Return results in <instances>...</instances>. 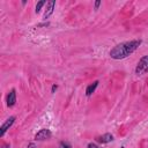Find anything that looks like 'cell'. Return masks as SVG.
I'll list each match as a JSON object with an SVG mask.
<instances>
[{
  "label": "cell",
  "mask_w": 148,
  "mask_h": 148,
  "mask_svg": "<svg viewBox=\"0 0 148 148\" xmlns=\"http://www.w3.org/2000/svg\"><path fill=\"white\" fill-rule=\"evenodd\" d=\"M141 44V40L139 39H134V40H130V42H124L120 43L118 45H116L114 47H112L110 50V57L112 59L119 60V59H124L126 57H128L131 53H133Z\"/></svg>",
  "instance_id": "obj_1"
},
{
  "label": "cell",
  "mask_w": 148,
  "mask_h": 148,
  "mask_svg": "<svg viewBox=\"0 0 148 148\" xmlns=\"http://www.w3.org/2000/svg\"><path fill=\"white\" fill-rule=\"evenodd\" d=\"M146 73H148V56H143L135 67L136 75H143Z\"/></svg>",
  "instance_id": "obj_2"
},
{
  "label": "cell",
  "mask_w": 148,
  "mask_h": 148,
  "mask_svg": "<svg viewBox=\"0 0 148 148\" xmlns=\"http://www.w3.org/2000/svg\"><path fill=\"white\" fill-rule=\"evenodd\" d=\"M52 135V133L50 132V130L47 128H43L40 130L36 135H35V140H38V141H42V140H47L50 139Z\"/></svg>",
  "instance_id": "obj_3"
},
{
  "label": "cell",
  "mask_w": 148,
  "mask_h": 148,
  "mask_svg": "<svg viewBox=\"0 0 148 148\" xmlns=\"http://www.w3.org/2000/svg\"><path fill=\"white\" fill-rule=\"evenodd\" d=\"M14 120H15V117L13 116V117H9L3 124H2V126H1V128H0V136H3L5 135V133H6V131L13 125V123H14Z\"/></svg>",
  "instance_id": "obj_4"
},
{
  "label": "cell",
  "mask_w": 148,
  "mask_h": 148,
  "mask_svg": "<svg viewBox=\"0 0 148 148\" xmlns=\"http://www.w3.org/2000/svg\"><path fill=\"white\" fill-rule=\"evenodd\" d=\"M112 140H113V135L110 133H105V134L96 138V141H98L101 143H108V142H111Z\"/></svg>",
  "instance_id": "obj_5"
},
{
  "label": "cell",
  "mask_w": 148,
  "mask_h": 148,
  "mask_svg": "<svg viewBox=\"0 0 148 148\" xmlns=\"http://www.w3.org/2000/svg\"><path fill=\"white\" fill-rule=\"evenodd\" d=\"M54 6H56V1H49V2H46V10L44 13V18H47L53 13Z\"/></svg>",
  "instance_id": "obj_6"
},
{
  "label": "cell",
  "mask_w": 148,
  "mask_h": 148,
  "mask_svg": "<svg viewBox=\"0 0 148 148\" xmlns=\"http://www.w3.org/2000/svg\"><path fill=\"white\" fill-rule=\"evenodd\" d=\"M15 102H16V92H15V89H12L7 96V105L13 106L15 104Z\"/></svg>",
  "instance_id": "obj_7"
},
{
  "label": "cell",
  "mask_w": 148,
  "mask_h": 148,
  "mask_svg": "<svg viewBox=\"0 0 148 148\" xmlns=\"http://www.w3.org/2000/svg\"><path fill=\"white\" fill-rule=\"evenodd\" d=\"M97 86H98V81H94L91 84H89V86L87 87V89H86V95H87V96H90V95L95 91V89H96Z\"/></svg>",
  "instance_id": "obj_8"
},
{
  "label": "cell",
  "mask_w": 148,
  "mask_h": 148,
  "mask_svg": "<svg viewBox=\"0 0 148 148\" xmlns=\"http://www.w3.org/2000/svg\"><path fill=\"white\" fill-rule=\"evenodd\" d=\"M45 3H46L45 1H39V2L36 5V13H39V12H40V9H42V7H43Z\"/></svg>",
  "instance_id": "obj_9"
},
{
  "label": "cell",
  "mask_w": 148,
  "mask_h": 148,
  "mask_svg": "<svg viewBox=\"0 0 148 148\" xmlns=\"http://www.w3.org/2000/svg\"><path fill=\"white\" fill-rule=\"evenodd\" d=\"M60 148H71V146L68 143H66V142H61L60 143Z\"/></svg>",
  "instance_id": "obj_10"
},
{
  "label": "cell",
  "mask_w": 148,
  "mask_h": 148,
  "mask_svg": "<svg viewBox=\"0 0 148 148\" xmlns=\"http://www.w3.org/2000/svg\"><path fill=\"white\" fill-rule=\"evenodd\" d=\"M88 148H98V147H97V146H96L95 143H92V142H90V143L88 145Z\"/></svg>",
  "instance_id": "obj_11"
},
{
  "label": "cell",
  "mask_w": 148,
  "mask_h": 148,
  "mask_svg": "<svg viewBox=\"0 0 148 148\" xmlns=\"http://www.w3.org/2000/svg\"><path fill=\"white\" fill-rule=\"evenodd\" d=\"M99 5H101V1H96V2H95V9H98Z\"/></svg>",
  "instance_id": "obj_12"
},
{
  "label": "cell",
  "mask_w": 148,
  "mask_h": 148,
  "mask_svg": "<svg viewBox=\"0 0 148 148\" xmlns=\"http://www.w3.org/2000/svg\"><path fill=\"white\" fill-rule=\"evenodd\" d=\"M57 88H58V87H57L56 84H53V86H52V92H53L54 90H57Z\"/></svg>",
  "instance_id": "obj_13"
},
{
  "label": "cell",
  "mask_w": 148,
  "mask_h": 148,
  "mask_svg": "<svg viewBox=\"0 0 148 148\" xmlns=\"http://www.w3.org/2000/svg\"><path fill=\"white\" fill-rule=\"evenodd\" d=\"M1 148H10V146H8V145H3Z\"/></svg>",
  "instance_id": "obj_14"
},
{
  "label": "cell",
  "mask_w": 148,
  "mask_h": 148,
  "mask_svg": "<svg viewBox=\"0 0 148 148\" xmlns=\"http://www.w3.org/2000/svg\"><path fill=\"white\" fill-rule=\"evenodd\" d=\"M121 148H124V147H121Z\"/></svg>",
  "instance_id": "obj_15"
}]
</instances>
